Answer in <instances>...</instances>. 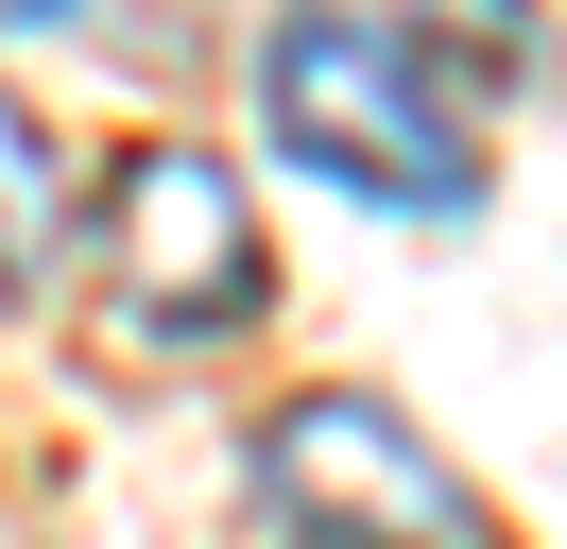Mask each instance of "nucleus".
I'll list each match as a JSON object with an SVG mask.
<instances>
[{"mask_svg":"<svg viewBox=\"0 0 567 549\" xmlns=\"http://www.w3.org/2000/svg\"><path fill=\"white\" fill-rule=\"evenodd\" d=\"M258 137H276L292 172H327V189L395 206V224H464V206H482L464 103L395 52L361 0H276V34H258Z\"/></svg>","mask_w":567,"mask_h":549,"instance_id":"1","label":"nucleus"},{"mask_svg":"<svg viewBox=\"0 0 567 549\" xmlns=\"http://www.w3.org/2000/svg\"><path fill=\"white\" fill-rule=\"evenodd\" d=\"M241 498L276 515L292 549H516V515H498L395 395H361V377H310V395L258 412L241 429Z\"/></svg>","mask_w":567,"mask_h":549,"instance_id":"2","label":"nucleus"},{"mask_svg":"<svg viewBox=\"0 0 567 549\" xmlns=\"http://www.w3.org/2000/svg\"><path fill=\"white\" fill-rule=\"evenodd\" d=\"M86 274H104V327L155 361H207L276 309V240L207 137H121V172L86 189Z\"/></svg>","mask_w":567,"mask_h":549,"instance_id":"3","label":"nucleus"},{"mask_svg":"<svg viewBox=\"0 0 567 549\" xmlns=\"http://www.w3.org/2000/svg\"><path fill=\"white\" fill-rule=\"evenodd\" d=\"M361 18H379L447 103H533L550 86V18H533V0H361Z\"/></svg>","mask_w":567,"mask_h":549,"instance_id":"4","label":"nucleus"},{"mask_svg":"<svg viewBox=\"0 0 567 549\" xmlns=\"http://www.w3.org/2000/svg\"><path fill=\"white\" fill-rule=\"evenodd\" d=\"M70 240H86V189H70V155H52V121L0 86V309H35Z\"/></svg>","mask_w":567,"mask_h":549,"instance_id":"5","label":"nucleus"}]
</instances>
